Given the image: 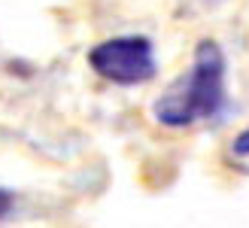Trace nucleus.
Segmentation results:
<instances>
[{
  "mask_svg": "<svg viewBox=\"0 0 249 228\" xmlns=\"http://www.w3.org/2000/svg\"><path fill=\"white\" fill-rule=\"evenodd\" d=\"M231 155H234V158H249V128H243V131L231 140Z\"/></svg>",
  "mask_w": 249,
  "mask_h": 228,
  "instance_id": "nucleus-3",
  "label": "nucleus"
},
{
  "mask_svg": "<svg viewBox=\"0 0 249 228\" xmlns=\"http://www.w3.org/2000/svg\"><path fill=\"white\" fill-rule=\"evenodd\" d=\"M12 210H16V192L6 189V186H0V222H3Z\"/></svg>",
  "mask_w": 249,
  "mask_h": 228,
  "instance_id": "nucleus-4",
  "label": "nucleus"
},
{
  "mask_svg": "<svg viewBox=\"0 0 249 228\" xmlns=\"http://www.w3.org/2000/svg\"><path fill=\"white\" fill-rule=\"evenodd\" d=\"M228 61L216 40L195 46L192 67L152 104V116L164 128H189L195 122H210L228 107Z\"/></svg>",
  "mask_w": 249,
  "mask_h": 228,
  "instance_id": "nucleus-1",
  "label": "nucleus"
},
{
  "mask_svg": "<svg viewBox=\"0 0 249 228\" xmlns=\"http://www.w3.org/2000/svg\"><path fill=\"white\" fill-rule=\"evenodd\" d=\"M89 67L113 85H146L155 79V43L143 34H122L91 46Z\"/></svg>",
  "mask_w": 249,
  "mask_h": 228,
  "instance_id": "nucleus-2",
  "label": "nucleus"
}]
</instances>
